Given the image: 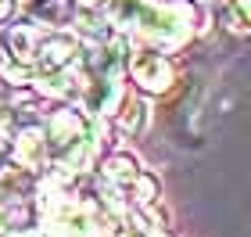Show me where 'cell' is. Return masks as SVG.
<instances>
[{"label":"cell","mask_w":251,"mask_h":237,"mask_svg":"<svg viewBox=\"0 0 251 237\" xmlns=\"http://www.w3.org/2000/svg\"><path fill=\"white\" fill-rule=\"evenodd\" d=\"M136 76H147V65H136ZM151 76H158V83L165 86V65H158V61H151Z\"/></svg>","instance_id":"cell-1"}]
</instances>
